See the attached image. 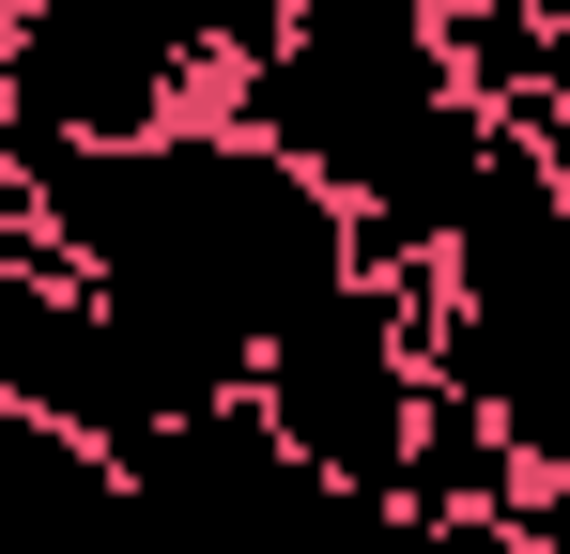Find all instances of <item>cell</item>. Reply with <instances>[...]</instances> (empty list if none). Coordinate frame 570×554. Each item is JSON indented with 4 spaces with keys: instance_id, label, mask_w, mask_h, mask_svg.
<instances>
[{
    "instance_id": "6da1fadb",
    "label": "cell",
    "mask_w": 570,
    "mask_h": 554,
    "mask_svg": "<svg viewBox=\"0 0 570 554\" xmlns=\"http://www.w3.org/2000/svg\"><path fill=\"white\" fill-rule=\"evenodd\" d=\"M448 31L416 16V0H293V31L247 62V78H216V123H247L263 155L324 185V200H371L385 155L448 108Z\"/></svg>"
},
{
    "instance_id": "7a4b0ae2",
    "label": "cell",
    "mask_w": 570,
    "mask_h": 554,
    "mask_svg": "<svg viewBox=\"0 0 570 554\" xmlns=\"http://www.w3.org/2000/svg\"><path fill=\"white\" fill-rule=\"evenodd\" d=\"M416 385H432V369L401 355V324H385L371 277H340L324 308H293L278 339H263V369H247V400L278 416V447L308 462L324 493H355V508H385V493H401Z\"/></svg>"
},
{
    "instance_id": "3957f363",
    "label": "cell",
    "mask_w": 570,
    "mask_h": 554,
    "mask_svg": "<svg viewBox=\"0 0 570 554\" xmlns=\"http://www.w3.org/2000/svg\"><path fill=\"white\" fill-rule=\"evenodd\" d=\"M124 477H139L155 554H355V493H324V477L278 447V416H263V400L186 416L170 447L124 462Z\"/></svg>"
},
{
    "instance_id": "277c9868",
    "label": "cell",
    "mask_w": 570,
    "mask_h": 554,
    "mask_svg": "<svg viewBox=\"0 0 570 554\" xmlns=\"http://www.w3.org/2000/svg\"><path fill=\"white\" fill-rule=\"evenodd\" d=\"M0 108L47 123V139L139 155V139H170V123H216V78L139 31V0H31L16 47H0Z\"/></svg>"
},
{
    "instance_id": "5b68a950",
    "label": "cell",
    "mask_w": 570,
    "mask_h": 554,
    "mask_svg": "<svg viewBox=\"0 0 570 554\" xmlns=\"http://www.w3.org/2000/svg\"><path fill=\"white\" fill-rule=\"evenodd\" d=\"M524 493V462H509V432H493V400L478 385H416V447H401V508H509Z\"/></svg>"
},
{
    "instance_id": "8992f818",
    "label": "cell",
    "mask_w": 570,
    "mask_h": 554,
    "mask_svg": "<svg viewBox=\"0 0 570 554\" xmlns=\"http://www.w3.org/2000/svg\"><path fill=\"white\" fill-rule=\"evenodd\" d=\"M448 31V78L478 108H524V92H556V16L540 0H478V16H432Z\"/></svg>"
},
{
    "instance_id": "52a82bcc",
    "label": "cell",
    "mask_w": 570,
    "mask_h": 554,
    "mask_svg": "<svg viewBox=\"0 0 570 554\" xmlns=\"http://www.w3.org/2000/svg\"><path fill=\"white\" fill-rule=\"evenodd\" d=\"M493 524H509L524 554H570V462H540V477H524V493H509Z\"/></svg>"
},
{
    "instance_id": "ba28073f",
    "label": "cell",
    "mask_w": 570,
    "mask_h": 554,
    "mask_svg": "<svg viewBox=\"0 0 570 554\" xmlns=\"http://www.w3.org/2000/svg\"><path fill=\"white\" fill-rule=\"evenodd\" d=\"M540 16H556V92H570V0H540Z\"/></svg>"
},
{
    "instance_id": "9c48e42d",
    "label": "cell",
    "mask_w": 570,
    "mask_h": 554,
    "mask_svg": "<svg viewBox=\"0 0 570 554\" xmlns=\"http://www.w3.org/2000/svg\"><path fill=\"white\" fill-rule=\"evenodd\" d=\"M16 16H31V0H0V47H16Z\"/></svg>"
}]
</instances>
